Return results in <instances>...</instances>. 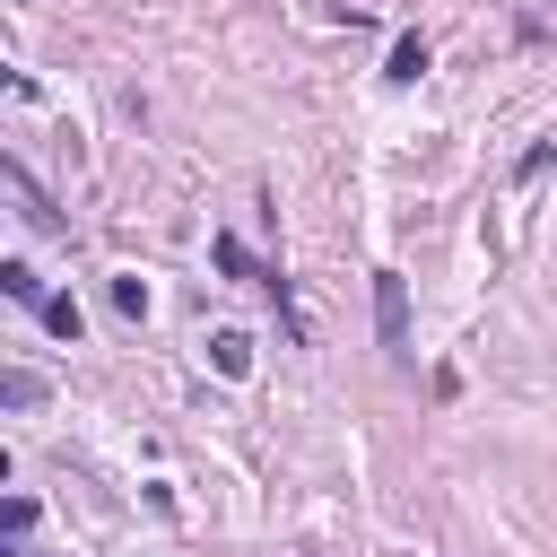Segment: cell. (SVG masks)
I'll return each instance as SVG.
<instances>
[{"label": "cell", "mask_w": 557, "mask_h": 557, "mask_svg": "<svg viewBox=\"0 0 557 557\" xmlns=\"http://www.w3.org/2000/svg\"><path fill=\"white\" fill-rule=\"evenodd\" d=\"M374 313H383V348L400 357V348H409V296H400V278H392V270L374 278Z\"/></svg>", "instance_id": "obj_1"}, {"label": "cell", "mask_w": 557, "mask_h": 557, "mask_svg": "<svg viewBox=\"0 0 557 557\" xmlns=\"http://www.w3.org/2000/svg\"><path fill=\"white\" fill-rule=\"evenodd\" d=\"M209 357H218V374H252V339H244V331H218Z\"/></svg>", "instance_id": "obj_2"}, {"label": "cell", "mask_w": 557, "mask_h": 557, "mask_svg": "<svg viewBox=\"0 0 557 557\" xmlns=\"http://www.w3.org/2000/svg\"><path fill=\"white\" fill-rule=\"evenodd\" d=\"M418 70H426V44H418V35H400V44H392V70H383V78H400V87H409Z\"/></svg>", "instance_id": "obj_3"}, {"label": "cell", "mask_w": 557, "mask_h": 557, "mask_svg": "<svg viewBox=\"0 0 557 557\" xmlns=\"http://www.w3.org/2000/svg\"><path fill=\"white\" fill-rule=\"evenodd\" d=\"M209 261H218V270H226V278H252V252H244V244H235V235H209Z\"/></svg>", "instance_id": "obj_4"}, {"label": "cell", "mask_w": 557, "mask_h": 557, "mask_svg": "<svg viewBox=\"0 0 557 557\" xmlns=\"http://www.w3.org/2000/svg\"><path fill=\"white\" fill-rule=\"evenodd\" d=\"M0 287H9V296H17V305H44V278H35V270H26V261H0Z\"/></svg>", "instance_id": "obj_5"}, {"label": "cell", "mask_w": 557, "mask_h": 557, "mask_svg": "<svg viewBox=\"0 0 557 557\" xmlns=\"http://www.w3.org/2000/svg\"><path fill=\"white\" fill-rule=\"evenodd\" d=\"M35 313H44V322H52V331H61V339H78V331H87V313H78V305H70V296H44V305H35Z\"/></svg>", "instance_id": "obj_6"}, {"label": "cell", "mask_w": 557, "mask_h": 557, "mask_svg": "<svg viewBox=\"0 0 557 557\" xmlns=\"http://www.w3.org/2000/svg\"><path fill=\"white\" fill-rule=\"evenodd\" d=\"M113 305H122V313L139 322V313H148V287H139V278H113Z\"/></svg>", "instance_id": "obj_7"}]
</instances>
